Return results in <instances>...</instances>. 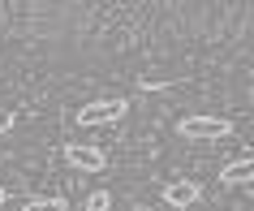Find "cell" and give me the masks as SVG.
Wrapping results in <instances>:
<instances>
[{
    "mask_svg": "<svg viewBox=\"0 0 254 211\" xmlns=\"http://www.w3.org/2000/svg\"><path fill=\"white\" fill-rule=\"evenodd\" d=\"M177 134L186 142H220L233 134V121L228 117H207V112H194V117H181L177 121Z\"/></svg>",
    "mask_w": 254,
    "mask_h": 211,
    "instance_id": "6da1fadb",
    "label": "cell"
},
{
    "mask_svg": "<svg viewBox=\"0 0 254 211\" xmlns=\"http://www.w3.org/2000/svg\"><path fill=\"white\" fill-rule=\"evenodd\" d=\"M129 112V104L125 99H95V104H86V108H78V125H112V121H121Z\"/></svg>",
    "mask_w": 254,
    "mask_h": 211,
    "instance_id": "7a4b0ae2",
    "label": "cell"
},
{
    "mask_svg": "<svg viewBox=\"0 0 254 211\" xmlns=\"http://www.w3.org/2000/svg\"><path fill=\"white\" fill-rule=\"evenodd\" d=\"M22 211H69V203L61 194H52V198H30Z\"/></svg>",
    "mask_w": 254,
    "mask_h": 211,
    "instance_id": "8992f818",
    "label": "cell"
},
{
    "mask_svg": "<svg viewBox=\"0 0 254 211\" xmlns=\"http://www.w3.org/2000/svg\"><path fill=\"white\" fill-rule=\"evenodd\" d=\"M4 198H9V194H4V185H0V203H4Z\"/></svg>",
    "mask_w": 254,
    "mask_h": 211,
    "instance_id": "30bf717a",
    "label": "cell"
},
{
    "mask_svg": "<svg viewBox=\"0 0 254 211\" xmlns=\"http://www.w3.org/2000/svg\"><path fill=\"white\" fill-rule=\"evenodd\" d=\"M65 164L78 168V172H99L108 164V155L99 146H91V142H65Z\"/></svg>",
    "mask_w": 254,
    "mask_h": 211,
    "instance_id": "3957f363",
    "label": "cell"
},
{
    "mask_svg": "<svg viewBox=\"0 0 254 211\" xmlns=\"http://www.w3.org/2000/svg\"><path fill=\"white\" fill-rule=\"evenodd\" d=\"M13 130V112H0V134H9Z\"/></svg>",
    "mask_w": 254,
    "mask_h": 211,
    "instance_id": "9c48e42d",
    "label": "cell"
},
{
    "mask_svg": "<svg viewBox=\"0 0 254 211\" xmlns=\"http://www.w3.org/2000/svg\"><path fill=\"white\" fill-rule=\"evenodd\" d=\"M112 207V194H108V190H95L91 198H86V211H108Z\"/></svg>",
    "mask_w": 254,
    "mask_h": 211,
    "instance_id": "52a82bcc",
    "label": "cell"
},
{
    "mask_svg": "<svg viewBox=\"0 0 254 211\" xmlns=\"http://www.w3.org/2000/svg\"><path fill=\"white\" fill-rule=\"evenodd\" d=\"M220 181H224V185H250L254 181V151H250V155L228 159L224 168H220Z\"/></svg>",
    "mask_w": 254,
    "mask_h": 211,
    "instance_id": "5b68a950",
    "label": "cell"
},
{
    "mask_svg": "<svg viewBox=\"0 0 254 211\" xmlns=\"http://www.w3.org/2000/svg\"><path fill=\"white\" fill-rule=\"evenodd\" d=\"M198 198H202V185L198 181H173V185H164V203H168L173 211H190Z\"/></svg>",
    "mask_w": 254,
    "mask_h": 211,
    "instance_id": "277c9868",
    "label": "cell"
},
{
    "mask_svg": "<svg viewBox=\"0 0 254 211\" xmlns=\"http://www.w3.org/2000/svg\"><path fill=\"white\" fill-rule=\"evenodd\" d=\"M138 86H142V91H164V86H173V78H142Z\"/></svg>",
    "mask_w": 254,
    "mask_h": 211,
    "instance_id": "ba28073f",
    "label": "cell"
}]
</instances>
